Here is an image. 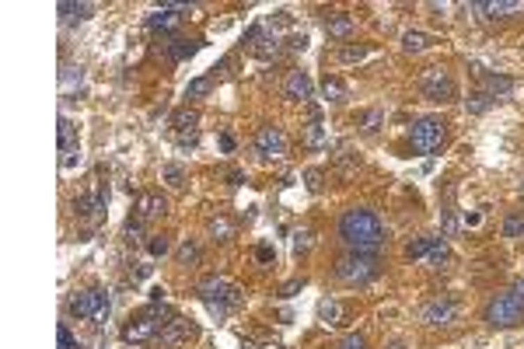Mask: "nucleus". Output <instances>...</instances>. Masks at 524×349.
Masks as SVG:
<instances>
[{
    "instance_id": "obj_38",
    "label": "nucleus",
    "mask_w": 524,
    "mask_h": 349,
    "mask_svg": "<svg viewBox=\"0 0 524 349\" xmlns=\"http://www.w3.org/2000/svg\"><path fill=\"white\" fill-rule=\"evenodd\" d=\"M378 123H381V112H378V109H371V112L364 116V130H367V133H374V130H378Z\"/></svg>"
},
{
    "instance_id": "obj_5",
    "label": "nucleus",
    "mask_w": 524,
    "mask_h": 349,
    "mask_svg": "<svg viewBox=\"0 0 524 349\" xmlns=\"http://www.w3.org/2000/svg\"><path fill=\"white\" fill-rule=\"evenodd\" d=\"M332 272H336V279L346 283V286H364V283H371V279L381 272V262H378V255L350 251V255H343V258L336 262Z\"/></svg>"
},
{
    "instance_id": "obj_20",
    "label": "nucleus",
    "mask_w": 524,
    "mask_h": 349,
    "mask_svg": "<svg viewBox=\"0 0 524 349\" xmlns=\"http://www.w3.org/2000/svg\"><path fill=\"white\" fill-rule=\"evenodd\" d=\"M77 150V133H74V123L63 116L60 119V154H67V164H70V154Z\"/></svg>"
},
{
    "instance_id": "obj_39",
    "label": "nucleus",
    "mask_w": 524,
    "mask_h": 349,
    "mask_svg": "<svg viewBox=\"0 0 524 349\" xmlns=\"http://www.w3.org/2000/svg\"><path fill=\"white\" fill-rule=\"evenodd\" d=\"M255 258H259V262H273V258H277V251H273L270 245H262V248H255Z\"/></svg>"
},
{
    "instance_id": "obj_25",
    "label": "nucleus",
    "mask_w": 524,
    "mask_h": 349,
    "mask_svg": "<svg viewBox=\"0 0 524 349\" xmlns=\"http://www.w3.org/2000/svg\"><path fill=\"white\" fill-rule=\"evenodd\" d=\"M210 91H213V77H196V81H189L185 98H189V102H196V98H206Z\"/></svg>"
},
{
    "instance_id": "obj_30",
    "label": "nucleus",
    "mask_w": 524,
    "mask_h": 349,
    "mask_svg": "<svg viewBox=\"0 0 524 349\" xmlns=\"http://www.w3.org/2000/svg\"><path fill=\"white\" fill-rule=\"evenodd\" d=\"M524 234V217L521 213H510L507 220H503V238H521Z\"/></svg>"
},
{
    "instance_id": "obj_44",
    "label": "nucleus",
    "mask_w": 524,
    "mask_h": 349,
    "mask_svg": "<svg viewBox=\"0 0 524 349\" xmlns=\"http://www.w3.org/2000/svg\"><path fill=\"white\" fill-rule=\"evenodd\" d=\"M482 224V213H465V227H479Z\"/></svg>"
},
{
    "instance_id": "obj_22",
    "label": "nucleus",
    "mask_w": 524,
    "mask_h": 349,
    "mask_svg": "<svg viewBox=\"0 0 524 349\" xmlns=\"http://www.w3.org/2000/svg\"><path fill=\"white\" fill-rule=\"evenodd\" d=\"M318 321H325V325H339V321H343V307H339V300L322 297V300H318Z\"/></svg>"
},
{
    "instance_id": "obj_31",
    "label": "nucleus",
    "mask_w": 524,
    "mask_h": 349,
    "mask_svg": "<svg viewBox=\"0 0 524 349\" xmlns=\"http://www.w3.org/2000/svg\"><path fill=\"white\" fill-rule=\"evenodd\" d=\"M489 105H493V98H489L486 91H475V95L468 98V112H472V116H482Z\"/></svg>"
},
{
    "instance_id": "obj_27",
    "label": "nucleus",
    "mask_w": 524,
    "mask_h": 349,
    "mask_svg": "<svg viewBox=\"0 0 524 349\" xmlns=\"http://www.w3.org/2000/svg\"><path fill=\"white\" fill-rule=\"evenodd\" d=\"M231 234H234V224H231L227 217L210 220V238H213V241H231Z\"/></svg>"
},
{
    "instance_id": "obj_49",
    "label": "nucleus",
    "mask_w": 524,
    "mask_h": 349,
    "mask_svg": "<svg viewBox=\"0 0 524 349\" xmlns=\"http://www.w3.org/2000/svg\"><path fill=\"white\" fill-rule=\"evenodd\" d=\"M245 349H259V346H255V342H245Z\"/></svg>"
},
{
    "instance_id": "obj_14",
    "label": "nucleus",
    "mask_w": 524,
    "mask_h": 349,
    "mask_svg": "<svg viewBox=\"0 0 524 349\" xmlns=\"http://www.w3.org/2000/svg\"><path fill=\"white\" fill-rule=\"evenodd\" d=\"M182 11H189V4H161L154 15H147V29L151 32H171L182 22Z\"/></svg>"
},
{
    "instance_id": "obj_12",
    "label": "nucleus",
    "mask_w": 524,
    "mask_h": 349,
    "mask_svg": "<svg viewBox=\"0 0 524 349\" xmlns=\"http://www.w3.org/2000/svg\"><path fill=\"white\" fill-rule=\"evenodd\" d=\"M192 335H196V328H192L185 318H171V321L161 328V335H157L154 342H157L161 349H178V346H185Z\"/></svg>"
},
{
    "instance_id": "obj_26",
    "label": "nucleus",
    "mask_w": 524,
    "mask_h": 349,
    "mask_svg": "<svg viewBox=\"0 0 524 349\" xmlns=\"http://www.w3.org/2000/svg\"><path fill=\"white\" fill-rule=\"evenodd\" d=\"M426 262H430V269H440L444 262H451V251H447V245H444L440 238H433V245H430V255H426Z\"/></svg>"
},
{
    "instance_id": "obj_1",
    "label": "nucleus",
    "mask_w": 524,
    "mask_h": 349,
    "mask_svg": "<svg viewBox=\"0 0 524 349\" xmlns=\"http://www.w3.org/2000/svg\"><path fill=\"white\" fill-rule=\"evenodd\" d=\"M339 241L350 248V251H367V255H374L381 245H385V224H381V217L374 213V210H360V206H353V210H346L343 217H339Z\"/></svg>"
},
{
    "instance_id": "obj_46",
    "label": "nucleus",
    "mask_w": 524,
    "mask_h": 349,
    "mask_svg": "<svg viewBox=\"0 0 524 349\" xmlns=\"http://www.w3.org/2000/svg\"><path fill=\"white\" fill-rule=\"evenodd\" d=\"M305 46H308L305 36H294V39H291V49H305Z\"/></svg>"
},
{
    "instance_id": "obj_45",
    "label": "nucleus",
    "mask_w": 524,
    "mask_h": 349,
    "mask_svg": "<svg viewBox=\"0 0 524 349\" xmlns=\"http://www.w3.org/2000/svg\"><path fill=\"white\" fill-rule=\"evenodd\" d=\"M220 147L231 154V150H234V137H231V133H224V137H220Z\"/></svg>"
},
{
    "instance_id": "obj_42",
    "label": "nucleus",
    "mask_w": 524,
    "mask_h": 349,
    "mask_svg": "<svg viewBox=\"0 0 524 349\" xmlns=\"http://www.w3.org/2000/svg\"><path fill=\"white\" fill-rule=\"evenodd\" d=\"M308 189H311V192L322 189V175H318V171H308Z\"/></svg>"
},
{
    "instance_id": "obj_35",
    "label": "nucleus",
    "mask_w": 524,
    "mask_h": 349,
    "mask_svg": "<svg viewBox=\"0 0 524 349\" xmlns=\"http://www.w3.org/2000/svg\"><path fill=\"white\" fill-rule=\"evenodd\" d=\"M171 123H175V130H178V133H185V130H192V126H196V112H185V109H182V112H175V119H171Z\"/></svg>"
},
{
    "instance_id": "obj_18",
    "label": "nucleus",
    "mask_w": 524,
    "mask_h": 349,
    "mask_svg": "<svg viewBox=\"0 0 524 349\" xmlns=\"http://www.w3.org/2000/svg\"><path fill=\"white\" fill-rule=\"evenodd\" d=\"M479 74H482V70H479ZM482 91L496 102V98H503V95L514 91V81H510V77H500V74H482Z\"/></svg>"
},
{
    "instance_id": "obj_47",
    "label": "nucleus",
    "mask_w": 524,
    "mask_h": 349,
    "mask_svg": "<svg viewBox=\"0 0 524 349\" xmlns=\"http://www.w3.org/2000/svg\"><path fill=\"white\" fill-rule=\"evenodd\" d=\"M227 178H231V185H241V182H245V175H241V171H231Z\"/></svg>"
},
{
    "instance_id": "obj_19",
    "label": "nucleus",
    "mask_w": 524,
    "mask_h": 349,
    "mask_svg": "<svg viewBox=\"0 0 524 349\" xmlns=\"http://www.w3.org/2000/svg\"><path fill=\"white\" fill-rule=\"evenodd\" d=\"M56 11H60V18L70 25V22H88L91 11H95V4H74V0H63Z\"/></svg>"
},
{
    "instance_id": "obj_33",
    "label": "nucleus",
    "mask_w": 524,
    "mask_h": 349,
    "mask_svg": "<svg viewBox=\"0 0 524 349\" xmlns=\"http://www.w3.org/2000/svg\"><path fill=\"white\" fill-rule=\"evenodd\" d=\"M178 262H182V265H189V262H199V245H196V241H185V245L178 248Z\"/></svg>"
},
{
    "instance_id": "obj_4",
    "label": "nucleus",
    "mask_w": 524,
    "mask_h": 349,
    "mask_svg": "<svg viewBox=\"0 0 524 349\" xmlns=\"http://www.w3.org/2000/svg\"><path fill=\"white\" fill-rule=\"evenodd\" d=\"M486 321L493 328H510V325L524 321V283H514L510 290L496 293L486 304Z\"/></svg>"
},
{
    "instance_id": "obj_37",
    "label": "nucleus",
    "mask_w": 524,
    "mask_h": 349,
    "mask_svg": "<svg viewBox=\"0 0 524 349\" xmlns=\"http://www.w3.org/2000/svg\"><path fill=\"white\" fill-rule=\"evenodd\" d=\"M140 234H144V220L137 217V220L126 224V238H130V241H140Z\"/></svg>"
},
{
    "instance_id": "obj_24",
    "label": "nucleus",
    "mask_w": 524,
    "mask_h": 349,
    "mask_svg": "<svg viewBox=\"0 0 524 349\" xmlns=\"http://www.w3.org/2000/svg\"><path fill=\"white\" fill-rule=\"evenodd\" d=\"M161 182H164L168 189H182V185H185V168L175 164V161L164 164V168H161Z\"/></svg>"
},
{
    "instance_id": "obj_17",
    "label": "nucleus",
    "mask_w": 524,
    "mask_h": 349,
    "mask_svg": "<svg viewBox=\"0 0 524 349\" xmlns=\"http://www.w3.org/2000/svg\"><path fill=\"white\" fill-rule=\"evenodd\" d=\"M353 29H357V22L350 18V15H329V22H325V32H329V39H336V42H346L350 36H353Z\"/></svg>"
},
{
    "instance_id": "obj_41",
    "label": "nucleus",
    "mask_w": 524,
    "mask_h": 349,
    "mask_svg": "<svg viewBox=\"0 0 524 349\" xmlns=\"http://www.w3.org/2000/svg\"><path fill=\"white\" fill-rule=\"evenodd\" d=\"M454 231H458V220H454V213H451V210H447V213H444V234H447V238H451V234H454Z\"/></svg>"
},
{
    "instance_id": "obj_23",
    "label": "nucleus",
    "mask_w": 524,
    "mask_h": 349,
    "mask_svg": "<svg viewBox=\"0 0 524 349\" xmlns=\"http://www.w3.org/2000/svg\"><path fill=\"white\" fill-rule=\"evenodd\" d=\"M322 95H325V102H346V98H350V88H346L339 77H325V81H322Z\"/></svg>"
},
{
    "instance_id": "obj_48",
    "label": "nucleus",
    "mask_w": 524,
    "mask_h": 349,
    "mask_svg": "<svg viewBox=\"0 0 524 349\" xmlns=\"http://www.w3.org/2000/svg\"><path fill=\"white\" fill-rule=\"evenodd\" d=\"M388 349H406V342H392V346H388Z\"/></svg>"
},
{
    "instance_id": "obj_11",
    "label": "nucleus",
    "mask_w": 524,
    "mask_h": 349,
    "mask_svg": "<svg viewBox=\"0 0 524 349\" xmlns=\"http://www.w3.org/2000/svg\"><path fill=\"white\" fill-rule=\"evenodd\" d=\"M255 150H259L262 157H284V154H287V137H284V130H280V126H262V130L255 133Z\"/></svg>"
},
{
    "instance_id": "obj_43",
    "label": "nucleus",
    "mask_w": 524,
    "mask_h": 349,
    "mask_svg": "<svg viewBox=\"0 0 524 349\" xmlns=\"http://www.w3.org/2000/svg\"><path fill=\"white\" fill-rule=\"evenodd\" d=\"M308 245H311V234H308V231H301V234L294 238V248L301 251V248H308Z\"/></svg>"
},
{
    "instance_id": "obj_36",
    "label": "nucleus",
    "mask_w": 524,
    "mask_h": 349,
    "mask_svg": "<svg viewBox=\"0 0 524 349\" xmlns=\"http://www.w3.org/2000/svg\"><path fill=\"white\" fill-rule=\"evenodd\" d=\"M339 349H367V342H364V335H360V332H350V335H343Z\"/></svg>"
},
{
    "instance_id": "obj_28",
    "label": "nucleus",
    "mask_w": 524,
    "mask_h": 349,
    "mask_svg": "<svg viewBox=\"0 0 524 349\" xmlns=\"http://www.w3.org/2000/svg\"><path fill=\"white\" fill-rule=\"evenodd\" d=\"M426 46H430V39H426L423 32H406V36H402V49H406V53H423Z\"/></svg>"
},
{
    "instance_id": "obj_50",
    "label": "nucleus",
    "mask_w": 524,
    "mask_h": 349,
    "mask_svg": "<svg viewBox=\"0 0 524 349\" xmlns=\"http://www.w3.org/2000/svg\"><path fill=\"white\" fill-rule=\"evenodd\" d=\"M521 192H524V185H521Z\"/></svg>"
},
{
    "instance_id": "obj_9",
    "label": "nucleus",
    "mask_w": 524,
    "mask_h": 349,
    "mask_svg": "<svg viewBox=\"0 0 524 349\" xmlns=\"http://www.w3.org/2000/svg\"><path fill=\"white\" fill-rule=\"evenodd\" d=\"M444 137H447V130H444L440 119H419L413 126V133H409V144H413L416 154H437Z\"/></svg>"
},
{
    "instance_id": "obj_15",
    "label": "nucleus",
    "mask_w": 524,
    "mask_h": 349,
    "mask_svg": "<svg viewBox=\"0 0 524 349\" xmlns=\"http://www.w3.org/2000/svg\"><path fill=\"white\" fill-rule=\"evenodd\" d=\"M284 95H287L291 102H308V98L315 95V84H311V77H308L305 70H291L287 81H284Z\"/></svg>"
},
{
    "instance_id": "obj_13",
    "label": "nucleus",
    "mask_w": 524,
    "mask_h": 349,
    "mask_svg": "<svg viewBox=\"0 0 524 349\" xmlns=\"http://www.w3.org/2000/svg\"><path fill=\"white\" fill-rule=\"evenodd\" d=\"M472 11L486 22H496V18H510L517 11H524L521 0H479V4H472Z\"/></svg>"
},
{
    "instance_id": "obj_32",
    "label": "nucleus",
    "mask_w": 524,
    "mask_h": 349,
    "mask_svg": "<svg viewBox=\"0 0 524 349\" xmlns=\"http://www.w3.org/2000/svg\"><path fill=\"white\" fill-rule=\"evenodd\" d=\"M367 53H371L367 46H343V49H339V60H343V63H357V60H364Z\"/></svg>"
},
{
    "instance_id": "obj_34",
    "label": "nucleus",
    "mask_w": 524,
    "mask_h": 349,
    "mask_svg": "<svg viewBox=\"0 0 524 349\" xmlns=\"http://www.w3.org/2000/svg\"><path fill=\"white\" fill-rule=\"evenodd\" d=\"M56 342H60V349H81V342L74 339V332H70L67 325H60V328H56Z\"/></svg>"
},
{
    "instance_id": "obj_7",
    "label": "nucleus",
    "mask_w": 524,
    "mask_h": 349,
    "mask_svg": "<svg viewBox=\"0 0 524 349\" xmlns=\"http://www.w3.org/2000/svg\"><path fill=\"white\" fill-rule=\"evenodd\" d=\"M105 206H109V189L102 185V178H91L88 189L74 199V213L81 220H91V224H98L105 217Z\"/></svg>"
},
{
    "instance_id": "obj_16",
    "label": "nucleus",
    "mask_w": 524,
    "mask_h": 349,
    "mask_svg": "<svg viewBox=\"0 0 524 349\" xmlns=\"http://www.w3.org/2000/svg\"><path fill=\"white\" fill-rule=\"evenodd\" d=\"M168 213V199L161 192H140L137 196V217L140 220H161Z\"/></svg>"
},
{
    "instance_id": "obj_21",
    "label": "nucleus",
    "mask_w": 524,
    "mask_h": 349,
    "mask_svg": "<svg viewBox=\"0 0 524 349\" xmlns=\"http://www.w3.org/2000/svg\"><path fill=\"white\" fill-rule=\"evenodd\" d=\"M196 49H199V42H189V39H171V42H168V60H171V63H182V60H189Z\"/></svg>"
},
{
    "instance_id": "obj_3",
    "label": "nucleus",
    "mask_w": 524,
    "mask_h": 349,
    "mask_svg": "<svg viewBox=\"0 0 524 349\" xmlns=\"http://www.w3.org/2000/svg\"><path fill=\"white\" fill-rule=\"evenodd\" d=\"M171 318H178V314H175L171 307H164V300H161V304H151L140 318H133V321L123 328V339H126V342H133V346L154 342V339L161 335V328H164Z\"/></svg>"
},
{
    "instance_id": "obj_2",
    "label": "nucleus",
    "mask_w": 524,
    "mask_h": 349,
    "mask_svg": "<svg viewBox=\"0 0 524 349\" xmlns=\"http://www.w3.org/2000/svg\"><path fill=\"white\" fill-rule=\"evenodd\" d=\"M196 293H199V300L210 307V314H213V318H224L227 311H234V307H241V304H245L241 286H238V283H231V279H224V276H206V279H199Z\"/></svg>"
},
{
    "instance_id": "obj_6",
    "label": "nucleus",
    "mask_w": 524,
    "mask_h": 349,
    "mask_svg": "<svg viewBox=\"0 0 524 349\" xmlns=\"http://www.w3.org/2000/svg\"><path fill=\"white\" fill-rule=\"evenodd\" d=\"M109 307H112V300H109V293L98 290V286L77 290V293H70V300H67V311H70L74 318L95 321V325H102V321L109 318Z\"/></svg>"
},
{
    "instance_id": "obj_8",
    "label": "nucleus",
    "mask_w": 524,
    "mask_h": 349,
    "mask_svg": "<svg viewBox=\"0 0 524 349\" xmlns=\"http://www.w3.org/2000/svg\"><path fill=\"white\" fill-rule=\"evenodd\" d=\"M419 91H423V98H430V102H454V95H458V88H454V77L444 70V67H430V70H423L419 74Z\"/></svg>"
},
{
    "instance_id": "obj_40",
    "label": "nucleus",
    "mask_w": 524,
    "mask_h": 349,
    "mask_svg": "<svg viewBox=\"0 0 524 349\" xmlns=\"http://www.w3.org/2000/svg\"><path fill=\"white\" fill-rule=\"evenodd\" d=\"M147 248H151V255H164L168 251V238H154Z\"/></svg>"
},
{
    "instance_id": "obj_10",
    "label": "nucleus",
    "mask_w": 524,
    "mask_h": 349,
    "mask_svg": "<svg viewBox=\"0 0 524 349\" xmlns=\"http://www.w3.org/2000/svg\"><path fill=\"white\" fill-rule=\"evenodd\" d=\"M454 318H458V304L451 297H433L419 307V321L430 328H447V325H454Z\"/></svg>"
},
{
    "instance_id": "obj_29",
    "label": "nucleus",
    "mask_w": 524,
    "mask_h": 349,
    "mask_svg": "<svg viewBox=\"0 0 524 349\" xmlns=\"http://www.w3.org/2000/svg\"><path fill=\"white\" fill-rule=\"evenodd\" d=\"M430 245H433V238H416V241H409L406 255H409V258H426V255H430Z\"/></svg>"
}]
</instances>
